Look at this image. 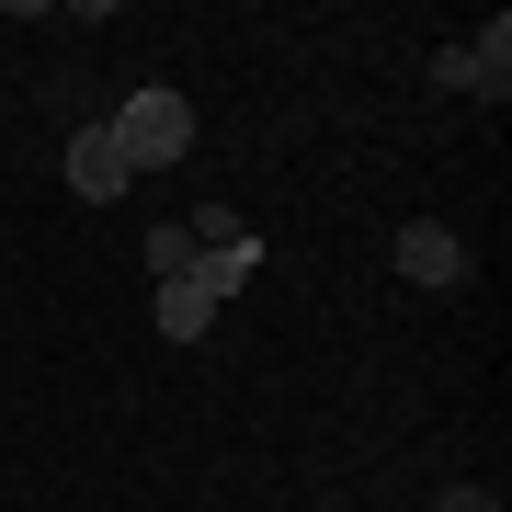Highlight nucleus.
<instances>
[{"label":"nucleus","mask_w":512,"mask_h":512,"mask_svg":"<svg viewBox=\"0 0 512 512\" xmlns=\"http://www.w3.org/2000/svg\"><path fill=\"white\" fill-rule=\"evenodd\" d=\"M114 137H126V171H171V160L194 148V103H183V92H126Z\"/></svg>","instance_id":"obj_1"},{"label":"nucleus","mask_w":512,"mask_h":512,"mask_svg":"<svg viewBox=\"0 0 512 512\" xmlns=\"http://www.w3.org/2000/svg\"><path fill=\"white\" fill-rule=\"evenodd\" d=\"M399 285L456 296V285H467V239L444 228V217H399Z\"/></svg>","instance_id":"obj_2"},{"label":"nucleus","mask_w":512,"mask_h":512,"mask_svg":"<svg viewBox=\"0 0 512 512\" xmlns=\"http://www.w3.org/2000/svg\"><path fill=\"white\" fill-rule=\"evenodd\" d=\"M69 183L92 194V205H126V183H137V171H126V137H114V126H80L69 137Z\"/></svg>","instance_id":"obj_3"},{"label":"nucleus","mask_w":512,"mask_h":512,"mask_svg":"<svg viewBox=\"0 0 512 512\" xmlns=\"http://www.w3.org/2000/svg\"><path fill=\"white\" fill-rule=\"evenodd\" d=\"M251 274H262V239H251V228H239V239H205V262H194V285L217 296V308H228V296L251 285Z\"/></svg>","instance_id":"obj_4"},{"label":"nucleus","mask_w":512,"mask_h":512,"mask_svg":"<svg viewBox=\"0 0 512 512\" xmlns=\"http://www.w3.org/2000/svg\"><path fill=\"white\" fill-rule=\"evenodd\" d=\"M160 330H171V342H205V330H217V296H205L194 274H171L160 285Z\"/></svg>","instance_id":"obj_5"},{"label":"nucleus","mask_w":512,"mask_h":512,"mask_svg":"<svg viewBox=\"0 0 512 512\" xmlns=\"http://www.w3.org/2000/svg\"><path fill=\"white\" fill-rule=\"evenodd\" d=\"M456 57H467V92H490V103L512 92V23H490V35H467Z\"/></svg>","instance_id":"obj_6"},{"label":"nucleus","mask_w":512,"mask_h":512,"mask_svg":"<svg viewBox=\"0 0 512 512\" xmlns=\"http://www.w3.org/2000/svg\"><path fill=\"white\" fill-rule=\"evenodd\" d=\"M194 262H205V239H194L183 217H160V228H148V274H160V285H171V274H194Z\"/></svg>","instance_id":"obj_7"},{"label":"nucleus","mask_w":512,"mask_h":512,"mask_svg":"<svg viewBox=\"0 0 512 512\" xmlns=\"http://www.w3.org/2000/svg\"><path fill=\"white\" fill-rule=\"evenodd\" d=\"M444 512H501V490H478V478H456V490H444Z\"/></svg>","instance_id":"obj_8"}]
</instances>
